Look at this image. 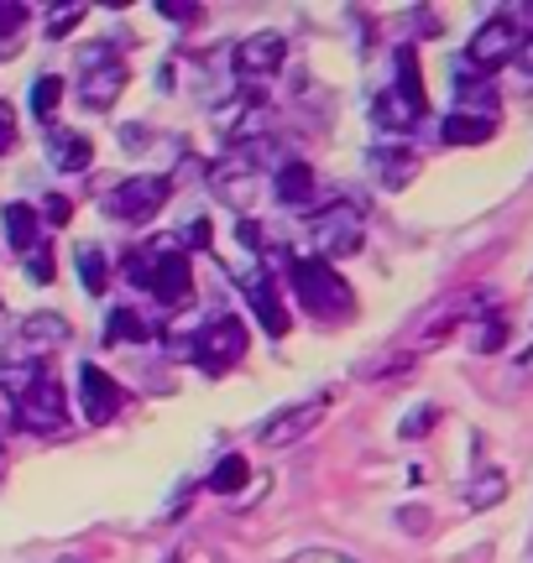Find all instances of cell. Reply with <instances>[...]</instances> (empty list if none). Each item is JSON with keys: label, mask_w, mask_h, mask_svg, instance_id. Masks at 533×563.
<instances>
[{"label": "cell", "mask_w": 533, "mask_h": 563, "mask_svg": "<svg viewBox=\"0 0 533 563\" xmlns=\"http://www.w3.org/2000/svg\"><path fill=\"white\" fill-rule=\"evenodd\" d=\"M518 47H523V21H518L513 11H497V16H487L471 32L466 58L455 63V68H466V74H476V79H487V74L502 68V63L518 58Z\"/></svg>", "instance_id": "obj_5"}, {"label": "cell", "mask_w": 533, "mask_h": 563, "mask_svg": "<svg viewBox=\"0 0 533 563\" xmlns=\"http://www.w3.org/2000/svg\"><path fill=\"white\" fill-rule=\"evenodd\" d=\"M121 266L131 277V287H142L146 298H157V308H167V313L194 302V262H188V251L173 235H157V241L126 251Z\"/></svg>", "instance_id": "obj_1"}, {"label": "cell", "mask_w": 533, "mask_h": 563, "mask_svg": "<svg viewBox=\"0 0 533 563\" xmlns=\"http://www.w3.org/2000/svg\"><path fill=\"white\" fill-rule=\"evenodd\" d=\"M0 340H6V313H0Z\"/></svg>", "instance_id": "obj_40"}, {"label": "cell", "mask_w": 533, "mask_h": 563, "mask_svg": "<svg viewBox=\"0 0 533 563\" xmlns=\"http://www.w3.org/2000/svg\"><path fill=\"white\" fill-rule=\"evenodd\" d=\"M329 407H335V391H314V397H304V402L272 412V418L262 422V433H257V439H262L266 449H287V443L308 439V433L329 418Z\"/></svg>", "instance_id": "obj_8"}, {"label": "cell", "mask_w": 533, "mask_h": 563, "mask_svg": "<svg viewBox=\"0 0 533 563\" xmlns=\"http://www.w3.org/2000/svg\"><path fill=\"white\" fill-rule=\"evenodd\" d=\"M0 230H6V251L26 262L42 241V214L32 203H6V209H0Z\"/></svg>", "instance_id": "obj_15"}, {"label": "cell", "mask_w": 533, "mask_h": 563, "mask_svg": "<svg viewBox=\"0 0 533 563\" xmlns=\"http://www.w3.org/2000/svg\"><path fill=\"white\" fill-rule=\"evenodd\" d=\"M58 104H63V79L58 74H37V79H32V115L53 125Z\"/></svg>", "instance_id": "obj_24"}, {"label": "cell", "mask_w": 533, "mask_h": 563, "mask_svg": "<svg viewBox=\"0 0 533 563\" xmlns=\"http://www.w3.org/2000/svg\"><path fill=\"white\" fill-rule=\"evenodd\" d=\"M492 131H497L492 115H466V110H450L439 121V141L445 146H481V141H492Z\"/></svg>", "instance_id": "obj_19"}, {"label": "cell", "mask_w": 533, "mask_h": 563, "mask_svg": "<svg viewBox=\"0 0 533 563\" xmlns=\"http://www.w3.org/2000/svg\"><path fill=\"white\" fill-rule=\"evenodd\" d=\"M455 110H466V115H492L497 121V89L487 79L466 74V68H455Z\"/></svg>", "instance_id": "obj_20"}, {"label": "cell", "mask_w": 533, "mask_h": 563, "mask_svg": "<svg viewBox=\"0 0 533 563\" xmlns=\"http://www.w3.org/2000/svg\"><path fill=\"white\" fill-rule=\"evenodd\" d=\"M173 188H178V183L167 178V173H137V178L116 183V188L105 194V214L121 224H146L163 214V203L173 199Z\"/></svg>", "instance_id": "obj_7"}, {"label": "cell", "mask_w": 533, "mask_h": 563, "mask_svg": "<svg viewBox=\"0 0 533 563\" xmlns=\"http://www.w3.org/2000/svg\"><path fill=\"white\" fill-rule=\"evenodd\" d=\"M287 282H293V298L308 319L319 323H346L356 313V292L350 282L319 256H287Z\"/></svg>", "instance_id": "obj_2"}, {"label": "cell", "mask_w": 533, "mask_h": 563, "mask_svg": "<svg viewBox=\"0 0 533 563\" xmlns=\"http://www.w3.org/2000/svg\"><path fill=\"white\" fill-rule=\"evenodd\" d=\"M84 21V5H58V11H47V21H42V32L58 42V37H68L74 26Z\"/></svg>", "instance_id": "obj_27"}, {"label": "cell", "mask_w": 533, "mask_h": 563, "mask_svg": "<svg viewBox=\"0 0 533 563\" xmlns=\"http://www.w3.org/2000/svg\"><path fill=\"white\" fill-rule=\"evenodd\" d=\"M157 11H163L167 21H184V26H188V21H194V16H199V11H194V5H188V0H163V5H157Z\"/></svg>", "instance_id": "obj_36"}, {"label": "cell", "mask_w": 533, "mask_h": 563, "mask_svg": "<svg viewBox=\"0 0 533 563\" xmlns=\"http://www.w3.org/2000/svg\"><path fill=\"white\" fill-rule=\"evenodd\" d=\"M236 241L247 245L251 256H262V241H266V235H262V224H257V220H241V224H236Z\"/></svg>", "instance_id": "obj_33"}, {"label": "cell", "mask_w": 533, "mask_h": 563, "mask_svg": "<svg viewBox=\"0 0 533 563\" xmlns=\"http://www.w3.org/2000/svg\"><path fill=\"white\" fill-rule=\"evenodd\" d=\"M518 68H523V74H533V37H523V47H518Z\"/></svg>", "instance_id": "obj_38"}, {"label": "cell", "mask_w": 533, "mask_h": 563, "mask_svg": "<svg viewBox=\"0 0 533 563\" xmlns=\"http://www.w3.org/2000/svg\"><path fill=\"white\" fill-rule=\"evenodd\" d=\"M152 340V329H146V319L137 313V308H110V319H105V344H146Z\"/></svg>", "instance_id": "obj_21"}, {"label": "cell", "mask_w": 533, "mask_h": 563, "mask_svg": "<svg viewBox=\"0 0 533 563\" xmlns=\"http://www.w3.org/2000/svg\"><path fill=\"white\" fill-rule=\"evenodd\" d=\"M74 391H79V412H84V422L89 428H105V422H116V412L126 407V386L105 371V365H95V361H84L79 365V376H74Z\"/></svg>", "instance_id": "obj_10"}, {"label": "cell", "mask_w": 533, "mask_h": 563, "mask_svg": "<svg viewBox=\"0 0 533 563\" xmlns=\"http://www.w3.org/2000/svg\"><path fill=\"white\" fill-rule=\"evenodd\" d=\"M26 277L42 282V287H47L53 277H58V266H53V251H47V245H37V251L26 256Z\"/></svg>", "instance_id": "obj_29"}, {"label": "cell", "mask_w": 533, "mask_h": 563, "mask_svg": "<svg viewBox=\"0 0 533 563\" xmlns=\"http://www.w3.org/2000/svg\"><path fill=\"white\" fill-rule=\"evenodd\" d=\"M518 376H523V382H533V344L518 355Z\"/></svg>", "instance_id": "obj_39"}, {"label": "cell", "mask_w": 533, "mask_h": 563, "mask_svg": "<svg viewBox=\"0 0 533 563\" xmlns=\"http://www.w3.org/2000/svg\"><path fill=\"white\" fill-rule=\"evenodd\" d=\"M434 418H439V407H429V402L413 407L409 418H403V428H398V433H403V439H424V433L434 428Z\"/></svg>", "instance_id": "obj_28"}, {"label": "cell", "mask_w": 533, "mask_h": 563, "mask_svg": "<svg viewBox=\"0 0 533 563\" xmlns=\"http://www.w3.org/2000/svg\"><path fill=\"white\" fill-rule=\"evenodd\" d=\"M11 412H17V422H26L32 433H58L63 422H68V397H63V382L42 371L37 382H32L17 402H11Z\"/></svg>", "instance_id": "obj_9"}, {"label": "cell", "mask_w": 533, "mask_h": 563, "mask_svg": "<svg viewBox=\"0 0 533 563\" xmlns=\"http://www.w3.org/2000/svg\"><path fill=\"white\" fill-rule=\"evenodd\" d=\"M272 194H278V203L283 209H314V199H319V178H314V167H308L304 157H283L278 167H272Z\"/></svg>", "instance_id": "obj_12"}, {"label": "cell", "mask_w": 533, "mask_h": 563, "mask_svg": "<svg viewBox=\"0 0 533 563\" xmlns=\"http://www.w3.org/2000/svg\"><path fill=\"white\" fill-rule=\"evenodd\" d=\"M17 340L26 350H58V344L74 340V323L63 319V313H53V308H37V313H26L17 323Z\"/></svg>", "instance_id": "obj_16"}, {"label": "cell", "mask_w": 533, "mask_h": 563, "mask_svg": "<svg viewBox=\"0 0 533 563\" xmlns=\"http://www.w3.org/2000/svg\"><path fill=\"white\" fill-rule=\"evenodd\" d=\"M146 141H152V136H146V125H126V131H121V146H131V152H142Z\"/></svg>", "instance_id": "obj_37"}, {"label": "cell", "mask_w": 533, "mask_h": 563, "mask_svg": "<svg viewBox=\"0 0 533 563\" xmlns=\"http://www.w3.org/2000/svg\"><path fill=\"white\" fill-rule=\"evenodd\" d=\"M79 282L89 298H105V287H110V256H105L100 245H79Z\"/></svg>", "instance_id": "obj_23"}, {"label": "cell", "mask_w": 533, "mask_h": 563, "mask_svg": "<svg viewBox=\"0 0 533 563\" xmlns=\"http://www.w3.org/2000/svg\"><path fill=\"white\" fill-rule=\"evenodd\" d=\"M502 344H508V319H502V313H487V319L471 329V350L476 355H497Z\"/></svg>", "instance_id": "obj_26"}, {"label": "cell", "mask_w": 533, "mask_h": 563, "mask_svg": "<svg viewBox=\"0 0 533 563\" xmlns=\"http://www.w3.org/2000/svg\"><path fill=\"white\" fill-rule=\"evenodd\" d=\"M17 104L11 100H0V157H6V152H17Z\"/></svg>", "instance_id": "obj_31"}, {"label": "cell", "mask_w": 533, "mask_h": 563, "mask_svg": "<svg viewBox=\"0 0 533 563\" xmlns=\"http://www.w3.org/2000/svg\"><path fill=\"white\" fill-rule=\"evenodd\" d=\"M47 162H53V173H89V162H95V141H89V131H74V125H47Z\"/></svg>", "instance_id": "obj_14"}, {"label": "cell", "mask_w": 533, "mask_h": 563, "mask_svg": "<svg viewBox=\"0 0 533 563\" xmlns=\"http://www.w3.org/2000/svg\"><path fill=\"white\" fill-rule=\"evenodd\" d=\"M502 496H508V475H502V470H487V475H476V481L466 485V501H471L476 511H481V506H497Z\"/></svg>", "instance_id": "obj_25"}, {"label": "cell", "mask_w": 533, "mask_h": 563, "mask_svg": "<svg viewBox=\"0 0 533 563\" xmlns=\"http://www.w3.org/2000/svg\"><path fill=\"white\" fill-rule=\"evenodd\" d=\"M413 173H418V157H413L409 146H377L371 152V178L382 183V188H409Z\"/></svg>", "instance_id": "obj_18"}, {"label": "cell", "mask_w": 533, "mask_h": 563, "mask_svg": "<svg viewBox=\"0 0 533 563\" xmlns=\"http://www.w3.org/2000/svg\"><path fill=\"white\" fill-rule=\"evenodd\" d=\"M287 563H356V559H346V553H335V548H304L298 559H287Z\"/></svg>", "instance_id": "obj_35"}, {"label": "cell", "mask_w": 533, "mask_h": 563, "mask_svg": "<svg viewBox=\"0 0 533 563\" xmlns=\"http://www.w3.org/2000/svg\"><path fill=\"white\" fill-rule=\"evenodd\" d=\"M247 302H251V313H257V323H262L272 340H283L287 334V308H283V298H278V287L266 277H257L247 287Z\"/></svg>", "instance_id": "obj_17"}, {"label": "cell", "mask_w": 533, "mask_h": 563, "mask_svg": "<svg viewBox=\"0 0 533 563\" xmlns=\"http://www.w3.org/2000/svg\"><path fill=\"white\" fill-rule=\"evenodd\" d=\"M126 79H131V63L121 58L116 42H89L79 47V100L84 110H110L121 100Z\"/></svg>", "instance_id": "obj_4"}, {"label": "cell", "mask_w": 533, "mask_h": 563, "mask_svg": "<svg viewBox=\"0 0 533 563\" xmlns=\"http://www.w3.org/2000/svg\"><path fill=\"white\" fill-rule=\"evenodd\" d=\"M424 115H429V104L398 95L392 84L377 95V100H371V125H377L382 136H409V131H418V121H424Z\"/></svg>", "instance_id": "obj_13"}, {"label": "cell", "mask_w": 533, "mask_h": 563, "mask_svg": "<svg viewBox=\"0 0 533 563\" xmlns=\"http://www.w3.org/2000/svg\"><path fill=\"white\" fill-rule=\"evenodd\" d=\"M209 241H215V224H209V220H194V224L184 230V241H178V245H194V251H205Z\"/></svg>", "instance_id": "obj_34"}, {"label": "cell", "mask_w": 533, "mask_h": 563, "mask_svg": "<svg viewBox=\"0 0 533 563\" xmlns=\"http://www.w3.org/2000/svg\"><path fill=\"white\" fill-rule=\"evenodd\" d=\"M251 350V329L236 313H226V319H215L209 329H199V334H188V344H184V355L205 376H226L230 365H241V355Z\"/></svg>", "instance_id": "obj_6"}, {"label": "cell", "mask_w": 533, "mask_h": 563, "mask_svg": "<svg viewBox=\"0 0 533 563\" xmlns=\"http://www.w3.org/2000/svg\"><path fill=\"white\" fill-rule=\"evenodd\" d=\"M283 63H287V37H283V32H251V37L236 42V53H230V68H236L241 89L272 79Z\"/></svg>", "instance_id": "obj_11"}, {"label": "cell", "mask_w": 533, "mask_h": 563, "mask_svg": "<svg viewBox=\"0 0 533 563\" xmlns=\"http://www.w3.org/2000/svg\"><path fill=\"white\" fill-rule=\"evenodd\" d=\"M251 481V464H247V454H226V460L209 470V496H236L241 485Z\"/></svg>", "instance_id": "obj_22"}, {"label": "cell", "mask_w": 533, "mask_h": 563, "mask_svg": "<svg viewBox=\"0 0 533 563\" xmlns=\"http://www.w3.org/2000/svg\"><path fill=\"white\" fill-rule=\"evenodd\" d=\"M32 21V5H17V0H0V37H11Z\"/></svg>", "instance_id": "obj_30"}, {"label": "cell", "mask_w": 533, "mask_h": 563, "mask_svg": "<svg viewBox=\"0 0 533 563\" xmlns=\"http://www.w3.org/2000/svg\"><path fill=\"white\" fill-rule=\"evenodd\" d=\"M308 241L319 251V262H329V266L356 256L367 245V214H361V203L335 199L319 214H308Z\"/></svg>", "instance_id": "obj_3"}, {"label": "cell", "mask_w": 533, "mask_h": 563, "mask_svg": "<svg viewBox=\"0 0 533 563\" xmlns=\"http://www.w3.org/2000/svg\"><path fill=\"white\" fill-rule=\"evenodd\" d=\"M37 214H42V220H47V224H68V220H74V203L63 199V194H47V199H42V209H37Z\"/></svg>", "instance_id": "obj_32"}, {"label": "cell", "mask_w": 533, "mask_h": 563, "mask_svg": "<svg viewBox=\"0 0 533 563\" xmlns=\"http://www.w3.org/2000/svg\"><path fill=\"white\" fill-rule=\"evenodd\" d=\"M0 460H6V449H0Z\"/></svg>", "instance_id": "obj_41"}]
</instances>
